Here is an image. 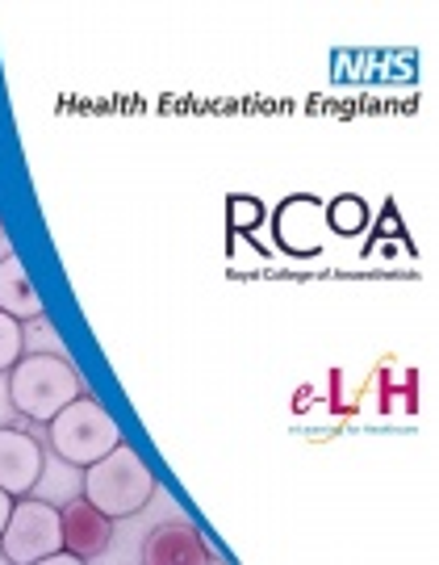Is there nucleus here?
I'll list each match as a JSON object with an SVG mask.
<instances>
[{"instance_id":"obj_1","label":"nucleus","mask_w":439,"mask_h":565,"mask_svg":"<svg viewBox=\"0 0 439 565\" xmlns=\"http://www.w3.org/2000/svg\"><path fill=\"white\" fill-rule=\"evenodd\" d=\"M9 406L21 419L34 424H51L67 403H76L84 394L81 373L72 369L67 356L60 352H25L13 369H9Z\"/></svg>"},{"instance_id":"obj_2","label":"nucleus","mask_w":439,"mask_h":565,"mask_svg":"<svg viewBox=\"0 0 439 565\" xmlns=\"http://www.w3.org/2000/svg\"><path fill=\"white\" fill-rule=\"evenodd\" d=\"M81 494L93 507H100L109 520H130L156 499V473L135 448L121 440L114 452L84 469Z\"/></svg>"},{"instance_id":"obj_3","label":"nucleus","mask_w":439,"mask_h":565,"mask_svg":"<svg viewBox=\"0 0 439 565\" xmlns=\"http://www.w3.org/2000/svg\"><path fill=\"white\" fill-rule=\"evenodd\" d=\"M46 445L60 457L63 465H76V469H88L93 461H100L105 452H114L121 445V427L118 419L97 403L81 394L76 403H67L46 424Z\"/></svg>"},{"instance_id":"obj_4","label":"nucleus","mask_w":439,"mask_h":565,"mask_svg":"<svg viewBox=\"0 0 439 565\" xmlns=\"http://www.w3.org/2000/svg\"><path fill=\"white\" fill-rule=\"evenodd\" d=\"M63 548V520L60 507L21 494L13 499V515L0 532V553L9 565H42L51 553Z\"/></svg>"},{"instance_id":"obj_5","label":"nucleus","mask_w":439,"mask_h":565,"mask_svg":"<svg viewBox=\"0 0 439 565\" xmlns=\"http://www.w3.org/2000/svg\"><path fill=\"white\" fill-rule=\"evenodd\" d=\"M42 469H46V452L39 440L21 427H0V490H9L13 499L34 494Z\"/></svg>"},{"instance_id":"obj_6","label":"nucleus","mask_w":439,"mask_h":565,"mask_svg":"<svg viewBox=\"0 0 439 565\" xmlns=\"http://www.w3.org/2000/svg\"><path fill=\"white\" fill-rule=\"evenodd\" d=\"M60 520H63V548H72L81 562H100L109 553L114 520L100 507L88 503L84 494L60 507Z\"/></svg>"},{"instance_id":"obj_7","label":"nucleus","mask_w":439,"mask_h":565,"mask_svg":"<svg viewBox=\"0 0 439 565\" xmlns=\"http://www.w3.org/2000/svg\"><path fill=\"white\" fill-rule=\"evenodd\" d=\"M139 562L142 565H210L214 562V548L205 545L193 524H160L147 532V541L139 548Z\"/></svg>"},{"instance_id":"obj_8","label":"nucleus","mask_w":439,"mask_h":565,"mask_svg":"<svg viewBox=\"0 0 439 565\" xmlns=\"http://www.w3.org/2000/svg\"><path fill=\"white\" fill-rule=\"evenodd\" d=\"M0 310L4 315H13L21 323H39L42 319V298L34 281L25 277V264L9 252V256H0Z\"/></svg>"},{"instance_id":"obj_9","label":"nucleus","mask_w":439,"mask_h":565,"mask_svg":"<svg viewBox=\"0 0 439 565\" xmlns=\"http://www.w3.org/2000/svg\"><path fill=\"white\" fill-rule=\"evenodd\" d=\"M25 356V323L0 310V373H9Z\"/></svg>"},{"instance_id":"obj_10","label":"nucleus","mask_w":439,"mask_h":565,"mask_svg":"<svg viewBox=\"0 0 439 565\" xmlns=\"http://www.w3.org/2000/svg\"><path fill=\"white\" fill-rule=\"evenodd\" d=\"M364 218H368V205L360 202V198H340V202L331 205V223H335V231H343V235L360 231Z\"/></svg>"},{"instance_id":"obj_11","label":"nucleus","mask_w":439,"mask_h":565,"mask_svg":"<svg viewBox=\"0 0 439 565\" xmlns=\"http://www.w3.org/2000/svg\"><path fill=\"white\" fill-rule=\"evenodd\" d=\"M9 515H13V494L0 490V532H4V524H9Z\"/></svg>"},{"instance_id":"obj_12","label":"nucleus","mask_w":439,"mask_h":565,"mask_svg":"<svg viewBox=\"0 0 439 565\" xmlns=\"http://www.w3.org/2000/svg\"><path fill=\"white\" fill-rule=\"evenodd\" d=\"M0 239H4V226H0Z\"/></svg>"}]
</instances>
